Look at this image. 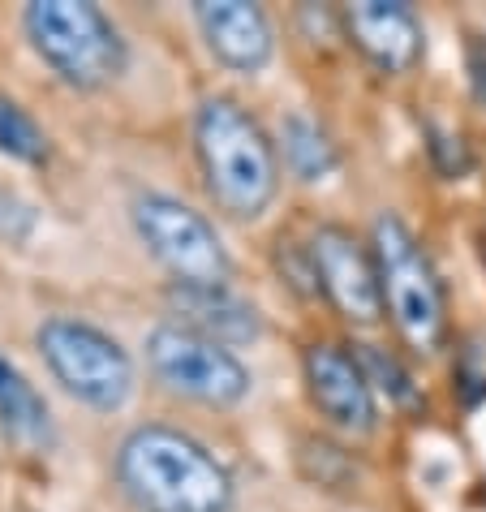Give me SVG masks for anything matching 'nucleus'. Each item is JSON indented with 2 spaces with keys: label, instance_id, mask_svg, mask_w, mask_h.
<instances>
[{
  "label": "nucleus",
  "instance_id": "obj_18",
  "mask_svg": "<svg viewBox=\"0 0 486 512\" xmlns=\"http://www.w3.org/2000/svg\"><path fill=\"white\" fill-rule=\"evenodd\" d=\"M35 207L22 194H13L9 186H0V237L9 241H26L35 233Z\"/></svg>",
  "mask_w": 486,
  "mask_h": 512
},
{
  "label": "nucleus",
  "instance_id": "obj_7",
  "mask_svg": "<svg viewBox=\"0 0 486 512\" xmlns=\"http://www.w3.org/2000/svg\"><path fill=\"white\" fill-rule=\"evenodd\" d=\"M134 229L155 259H160L173 280L181 284H228L233 276V259H228L224 241L203 211L181 203L173 194L147 190L134 198L130 207Z\"/></svg>",
  "mask_w": 486,
  "mask_h": 512
},
{
  "label": "nucleus",
  "instance_id": "obj_3",
  "mask_svg": "<svg viewBox=\"0 0 486 512\" xmlns=\"http://www.w3.org/2000/svg\"><path fill=\"white\" fill-rule=\"evenodd\" d=\"M22 26L39 61L74 91H99L125 74V39L91 0H31Z\"/></svg>",
  "mask_w": 486,
  "mask_h": 512
},
{
  "label": "nucleus",
  "instance_id": "obj_10",
  "mask_svg": "<svg viewBox=\"0 0 486 512\" xmlns=\"http://www.w3.org/2000/svg\"><path fill=\"white\" fill-rule=\"evenodd\" d=\"M340 26L383 74H405L422 56V22L405 0H353L340 9Z\"/></svg>",
  "mask_w": 486,
  "mask_h": 512
},
{
  "label": "nucleus",
  "instance_id": "obj_5",
  "mask_svg": "<svg viewBox=\"0 0 486 512\" xmlns=\"http://www.w3.org/2000/svg\"><path fill=\"white\" fill-rule=\"evenodd\" d=\"M35 349L52 379L74 396V401L112 414L130 401L134 392V362L121 349L117 336H108L104 327H95L87 319L74 315H52L39 323Z\"/></svg>",
  "mask_w": 486,
  "mask_h": 512
},
{
  "label": "nucleus",
  "instance_id": "obj_11",
  "mask_svg": "<svg viewBox=\"0 0 486 512\" xmlns=\"http://www.w3.org/2000/svg\"><path fill=\"white\" fill-rule=\"evenodd\" d=\"M194 22L203 31L211 56L233 74H259L276 52L271 22L254 0H198Z\"/></svg>",
  "mask_w": 486,
  "mask_h": 512
},
{
  "label": "nucleus",
  "instance_id": "obj_2",
  "mask_svg": "<svg viewBox=\"0 0 486 512\" xmlns=\"http://www.w3.org/2000/svg\"><path fill=\"white\" fill-rule=\"evenodd\" d=\"M194 151L211 203L233 220H259L276 203L280 155L233 95H207L194 112Z\"/></svg>",
  "mask_w": 486,
  "mask_h": 512
},
{
  "label": "nucleus",
  "instance_id": "obj_12",
  "mask_svg": "<svg viewBox=\"0 0 486 512\" xmlns=\"http://www.w3.org/2000/svg\"><path fill=\"white\" fill-rule=\"evenodd\" d=\"M168 310L177 315L181 327L220 340V345H246V340H259L263 319L254 310L250 297H241L228 284H168Z\"/></svg>",
  "mask_w": 486,
  "mask_h": 512
},
{
  "label": "nucleus",
  "instance_id": "obj_16",
  "mask_svg": "<svg viewBox=\"0 0 486 512\" xmlns=\"http://www.w3.org/2000/svg\"><path fill=\"white\" fill-rule=\"evenodd\" d=\"M353 353H357V362H362L375 396H388V405H418L413 375L392 358V353H383L379 345H353Z\"/></svg>",
  "mask_w": 486,
  "mask_h": 512
},
{
  "label": "nucleus",
  "instance_id": "obj_13",
  "mask_svg": "<svg viewBox=\"0 0 486 512\" xmlns=\"http://www.w3.org/2000/svg\"><path fill=\"white\" fill-rule=\"evenodd\" d=\"M0 426H5V435L22 448H52V439H56L48 401L35 392V383L5 358H0Z\"/></svg>",
  "mask_w": 486,
  "mask_h": 512
},
{
  "label": "nucleus",
  "instance_id": "obj_9",
  "mask_svg": "<svg viewBox=\"0 0 486 512\" xmlns=\"http://www.w3.org/2000/svg\"><path fill=\"white\" fill-rule=\"evenodd\" d=\"M302 371H306L310 401L327 422L349 435L375 431V418H379L375 388H370V379L353 349L332 345V340H314L302 358Z\"/></svg>",
  "mask_w": 486,
  "mask_h": 512
},
{
  "label": "nucleus",
  "instance_id": "obj_1",
  "mask_svg": "<svg viewBox=\"0 0 486 512\" xmlns=\"http://www.w3.org/2000/svg\"><path fill=\"white\" fill-rule=\"evenodd\" d=\"M117 482L138 512H228L233 474L207 444L164 422L134 426L117 448Z\"/></svg>",
  "mask_w": 486,
  "mask_h": 512
},
{
  "label": "nucleus",
  "instance_id": "obj_8",
  "mask_svg": "<svg viewBox=\"0 0 486 512\" xmlns=\"http://www.w3.org/2000/svg\"><path fill=\"white\" fill-rule=\"evenodd\" d=\"M314 272H319V293L332 302L349 323H379L383 319V289H379V267L375 250L362 246L349 229L340 224H319L310 237Z\"/></svg>",
  "mask_w": 486,
  "mask_h": 512
},
{
  "label": "nucleus",
  "instance_id": "obj_14",
  "mask_svg": "<svg viewBox=\"0 0 486 512\" xmlns=\"http://www.w3.org/2000/svg\"><path fill=\"white\" fill-rule=\"evenodd\" d=\"M280 147H284V164L293 168V177L302 181H323L336 168V147L327 130L306 112H289L280 125Z\"/></svg>",
  "mask_w": 486,
  "mask_h": 512
},
{
  "label": "nucleus",
  "instance_id": "obj_19",
  "mask_svg": "<svg viewBox=\"0 0 486 512\" xmlns=\"http://www.w3.org/2000/svg\"><path fill=\"white\" fill-rule=\"evenodd\" d=\"M431 155L439 160V168H443L448 177H456V173H465V168H469V155H465V147H461V138H452V134L431 130Z\"/></svg>",
  "mask_w": 486,
  "mask_h": 512
},
{
  "label": "nucleus",
  "instance_id": "obj_15",
  "mask_svg": "<svg viewBox=\"0 0 486 512\" xmlns=\"http://www.w3.org/2000/svg\"><path fill=\"white\" fill-rule=\"evenodd\" d=\"M0 155L22 160V164L48 160V134L39 130V121L9 95H0Z\"/></svg>",
  "mask_w": 486,
  "mask_h": 512
},
{
  "label": "nucleus",
  "instance_id": "obj_17",
  "mask_svg": "<svg viewBox=\"0 0 486 512\" xmlns=\"http://www.w3.org/2000/svg\"><path fill=\"white\" fill-rule=\"evenodd\" d=\"M276 267H280V276L289 280L302 297H314V293H319V272H314V254H310V246H297V241H284V237H280Z\"/></svg>",
  "mask_w": 486,
  "mask_h": 512
},
{
  "label": "nucleus",
  "instance_id": "obj_4",
  "mask_svg": "<svg viewBox=\"0 0 486 512\" xmlns=\"http://www.w3.org/2000/svg\"><path fill=\"white\" fill-rule=\"evenodd\" d=\"M370 250H375L379 267L383 310L392 315L396 332L418 353H435L443 345V332H448V302H443V284L418 237L400 216L383 211L370 229Z\"/></svg>",
  "mask_w": 486,
  "mask_h": 512
},
{
  "label": "nucleus",
  "instance_id": "obj_6",
  "mask_svg": "<svg viewBox=\"0 0 486 512\" xmlns=\"http://www.w3.org/2000/svg\"><path fill=\"white\" fill-rule=\"evenodd\" d=\"M147 366L151 375L164 383L168 392L185 396V401L228 409L241 405L254 388L250 366L237 358L220 340H207L181 323H160L147 332Z\"/></svg>",
  "mask_w": 486,
  "mask_h": 512
},
{
  "label": "nucleus",
  "instance_id": "obj_20",
  "mask_svg": "<svg viewBox=\"0 0 486 512\" xmlns=\"http://www.w3.org/2000/svg\"><path fill=\"white\" fill-rule=\"evenodd\" d=\"M469 87H474V99L486 108V44L482 39H469Z\"/></svg>",
  "mask_w": 486,
  "mask_h": 512
}]
</instances>
